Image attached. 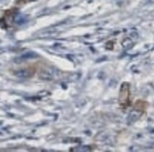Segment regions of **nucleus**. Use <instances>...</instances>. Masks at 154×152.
I'll return each instance as SVG.
<instances>
[{
	"label": "nucleus",
	"instance_id": "1",
	"mask_svg": "<svg viewBox=\"0 0 154 152\" xmlns=\"http://www.w3.org/2000/svg\"><path fill=\"white\" fill-rule=\"evenodd\" d=\"M32 74V71L29 68H26V69H21V70H18L16 71L15 75L19 78H29L30 77Z\"/></svg>",
	"mask_w": 154,
	"mask_h": 152
}]
</instances>
